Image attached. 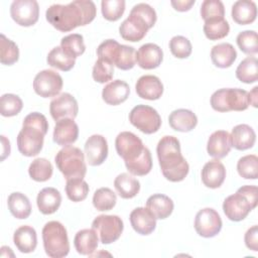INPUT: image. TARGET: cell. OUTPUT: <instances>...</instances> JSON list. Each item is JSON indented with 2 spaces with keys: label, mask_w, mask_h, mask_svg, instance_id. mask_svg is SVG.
<instances>
[{
  "label": "cell",
  "mask_w": 258,
  "mask_h": 258,
  "mask_svg": "<svg viewBox=\"0 0 258 258\" xmlns=\"http://www.w3.org/2000/svg\"><path fill=\"white\" fill-rule=\"evenodd\" d=\"M97 8L91 0H76L67 5L53 4L45 12L46 20L57 30L67 32L92 22Z\"/></svg>",
  "instance_id": "cell-1"
},
{
  "label": "cell",
  "mask_w": 258,
  "mask_h": 258,
  "mask_svg": "<svg viewBox=\"0 0 258 258\" xmlns=\"http://www.w3.org/2000/svg\"><path fill=\"white\" fill-rule=\"evenodd\" d=\"M157 157L163 176L172 182L181 181L187 175L189 165L181 155L180 144L174 136L162 137L156 147Z\"/></svg>",
  "instance_id": "cell-2"
},
{
  "label": "cell",
  "mask_w": 258,
  "mask_h": 258,
  "mask_svg": "<svg viewBox=\"0 0 258 258\" xmlns=\"http://www.w3.org/2000/svg\"><path fill=\"white\" fill-rule=\"evenodd\" d=\"M48 123L44 115L38 112L28 114L17 136V147L21 154L30 157L37 155L42 149L44 135L47 133Z\"/></svg>",
  "instance_id": "cell-3"
},
{
  "label": "cell",
  "mask_w": 258,
  "mask_h": 258,
  "mask_svg": "<svg viewBox=\"0 0 258 258\" xmlns=\"http://www.w3.org/2000/svg\"><path fill=\"white\" fill-rule=\"evenodd\" d=\"M45 253L51 258H61L69 254L70 243L64 226L57 221L46 223L42 229Z\"/></svg>",
  "instance_id": "cell-4"
},
{
  "label": "cell",
  "mask_w": 258,
  "mask_h": 258,
  "mask_svg": "<svg viewBox=\"0 0 258 258\" xmlns=\"http://www.w3.org/2000/svg\"><path fill=\"white\" fill-rule=\"evenodd\" d=\"M55 164L68 179L84 178L87 172L85 156L82 150L75 146H64L55 155Z\"/></svg>",
  "instance_id": "cell-5"
},
{
  "label": "cell",
  "mask_w": 258,
  "mask_h": 258,
  "mask_svg": "<svg viewBox=\"0 0 258 258\" xmlns=\"http://www.w3.org/2000/svg\"><path fill=\"white\" fill-rule=\"evenodd\" d=\"M99 58H105L118 69L128 71L135 66V49L132 46L120 44L115 39L103 41L97 48Z\"/></svg>",
  "instance_id": "cell-6"
},
{
  "label": "cell",
  "mask_w": 258,
  "mask_h": 258,
  "mask_svg": "<svg viewBox=\"0 0 258 258\" xmlns=\"http://www.w3.org/2000/svg\"><path fill=\"white\" fill-rule=\"evenodd\" d=\"M211 106L218 112L244 111L248 108V92L238 88L216 91L211 97Z\"/></svg>",
  "instance_id": "cell-7"
},
{
  "label": "cell",
  "mask_w": 258,
  "mask_h": 258,
  "mask_svg": "<svg viewBox=\"0 0 258 258\" xmlns=\"http://www.w3.org/2000/svg\"><path fill=\"white\" fill-rule=\"evenodd\" d=\"M129 121L145 134L157 132L161 125V118L157 111L147 105L135 106L129 114Z\"/></svg>",
  "instance_id": "cell-8"
},
{
  "label": "cell",
  "mask_w": 258,
  "mask_h": 258,
  "mask_svg": "<svg viewBox=\"0 0 258 258\" xmlns=\"http://www.w3.org/2000/svg\"><path fill=\"white\" fill-rule=\"evenodd\" d=\"M103 244H111L119 239L123 232V221L116 215H100L92 223Z\"/></svg>",
  "instance_id": "cell-9"
},
{
  "label": "cell",
  "mask_w": 258,
  "mask_h": 258,
  "mask_svg": "<svg viewBox=\"0 0 258 258\" xmlns=\"http://www.w3.org/2000/svg\"><path fill=\"white\" fill-rule=\"evenodd\" d=\"M115 147L118 155L121 156L125 162L135 160L145 149L142 140L137 135L129 131H123L117 135Z\"/></svg>",
  "instance_id": "cell-10"
},
{
  "label": "cell",
  "mask_w": 258,
  "mask_h": 258,
  "mask_svg": "<svg viewBox=\"0 0 258 258\" xmlns=\"http://www.w3.org/2000/svg\"><path fill=\"white\" fill-rule=\"evenodd\" d=\"M34 92L42 98H50L59 94L62 89V78L52 70L39 72L33 80Z\"/></svg>",
  "instance_id": "cell-11"
},
{
  "label": "cell",
  "mask_w": 258,
  "mask_h": 258,
  "mask_svg": "<svg viewBox=\"0 0 258 258\" xmlns=\"http://www.w3.org/2000/svg\"><path fill=\"white\" fill-rule=\"evenodd\" d=\"M222 219L212 208H205L198 212L195 218V229L204 238L215 237L222 229Z\"/></svg>",
  "instance_id": "cell-12"
},
{
  "label": "cell",
  "mask_w": 258,
  "mask_h": 258,
  "mask_svg": "<svg viewBox=\"0 0 258 258\" xmlns=\"http://www.w3.org/2000/svg\"><path fill=\"white\" fill-rule=\"evenodd\" d=\"M10 14L17 24L31 26L38 20L39 6L35 0H15L11 3Z\"/></svg>",
  "instance_id": "cell-13"
},
{
  "label": "cell",
  "mask_w": 258,
  "mask_h": 258,
  "mask_svg": "<svg viewBox=\"0 0 258 258\" xmlns=\"http://www.w3.org/2000/svg\"><path fill=\"white\" fill-rule=\"evenodd\" d=\"M49 112L52 119L55 121H59L64 118L75 119L79 112L78 102L73 95L62 93L50 102Z\"/></svg>",
  "instance_id": "cell-14"
},
{
  "label": "cell",
  "mask_w": 258,
  "mask_h": 258,
  "mask_svg": "<svg viewBox=\"0 0 258 258\" xmlns=\"http://www.w3.org/2000/svg\"><path fill=\"white\" fill-rule=\"evenodd\" d=\"M252 210L247 199L239 191L226 198L223 203V211L226 217L234 222L244 220Z\"/></svg>",
  "instance_id": "cell-15"
},
{
  "label": "cell",
  "mask_w": 258,
  "mask_h": 258,
  "mask_svg": "<svg viewBox=\"0 0 258 258\" xmlns=\"http://www.w3.org/2000/svg\"><path fill=\"white\" fill-rule=\"evenodd\" d=\"M149 26L140 16L130 12L129 16L121 23L119 32L123 39L136 42L146 35Z\"/></svg>",
  "instance_id": "cell-16"
},
{
  "label": "cell",
  "mask_w": 258,
  "mask_h": 258,
  "mask_svg": "<svg viewBox=\"0 0 258 258\" xmlns=\"http://www.w3.org/2000/svg\"><path fill=\"white\" fill-rule=\"evenodd\" d=\"M87 162L92 166L102 164L108 156V143L104 136L94 134L85 143Z\"/></svg>",
  "instance_id": "cell-17"
},
{
  "label": "cell",
  "mask_w": 258,
  "mask_h": 258,
  "mask_svg": "<svg viewBox=\"0 0 258 258\" xmlns=\"http://www.w3.org/2000/svg\"><path fill=\"white\" fill-rule=\"evenodd\" d=\"M137 64L144 70H152L161 63L163 59L162 49L155 43H145L135 52Z\"/></svg>",
  "instance_id": "cell-18"
},
{
  "label": "cell",
  "mask_w": 258,
  "mask_h": 258,
  "mask_svg": "<svg viewBox=\"0 0 258 258\" xmlns=\"http://www.w3.org/2000/svg\"><path fill=\"white\" fill-rule=\"evenodd\" d=\"M79 127L74 119L64 118L56 121L53 129V141L60 146H69L77 141Z\"/></svg>",
  "instance_id": "cell-19"
},
{
  "label": "cell",
  "mask_w": 258,
  "mask_h": 258,
  "mask_svg": "<svg viewBox=\"0 0 258 258\" xmlns=\"http://www.w3.org/2000/svg\"><path fill=\"white\" fill-rule=\"evenodd\" d=\"M135 90L137 95L145 100H157L163 93V85L161 81L152 75H145L138 79Z\"/></svg>",
  "instance_id": "cell-20"
},
{
  "label": "cell",
  "mask_w": 258,
  "mask_h": 258,
  "mask_svg": "<svg viewBox=\"0 0 258 258\" xmlns=\"http://www.w3.org/2000/svg\"><path fill=\"white\" fill-rule=\"evenodd\" d=\"M132 228L140 235L151 234L156 227V219L147 208H136L130 214Z\"/></svg>",
  "instance_id": "cell-21"
},
{
  "label": "cell",
  "mask_w": 258,
  "mask_h": 258,
  "mask_svg": "<svg viewBox=\"0 0 258 258\" xmlns=\"http://www.w3.org/2000/svg\"><path fill=\"white\" fill-rule=\"evenodd\" d=\"M232 144L229 132L218 130L211 134L207 143V151L210 156L220 159L228 155L231 151Z\"/></svg>",
  "instance_id": "cell-22"
},
{
  "label": "cell",
  "mask_w": 258,
  "mask_h": 258,
  "mask_svg": "<svg viewBox=\"0 0 258 258\" xmlns=\"http://www.w3.org/2000/svg\"><path fill=\"white\" fill-rule=\"evenodd\" d=\"M226 177V168L219 159L207 162L202 169V180L207 187L218 188Z\"/></svg>",
  "instance_id": "cell-23"
},
{
  "label": "cell",
  "mask_w": 258,
  "mask_h": 258,
  "mask_svg": "<svg viewBox=\"0 0 258 258\" xmlns=\"http://www.w3.org/2000/svg\"><path fill=\"white\" fill-rule=\"evenodd\" d=\"M130 94L129 85L121 80H115L107 84L102 91V98L108 105H119L127 100Z\"/></svg>",
  "instance_id": "cell-24"
},
{
  "label": "cell",
  "mask_w": 258,
  "mask_h": 258,
  "mask_svg": "<svg viewBox=\"0 0 258 258\" xmlns=\"http://www.w3.org/2000/svg\"><path fill=\"white\" fill-rule=\"evenodd\" d=\"M231 144L238 150H246L255 144L256 134L252 127L247 124H239L232 129L230 134Z\"/></svg>",
  "instance_id": "cell-25"
},
{
  "label": "cell",
  "mask_w": 258,
  "mask_h": 258,
  "mask_svg": "<svg viewBox=\"0 0 258 258\" xmlns=\"http://www.w3.org/2000/svg\"><path fill=\"white\" fill-rule=\"evenodd\" d=\"M61 203V196L59 191L54 187L42 188L36 198V204L38 210L43 215H51L55 213Z\"/></svg>",
  "instance_id": "cell-26"
},
{
  "label": "cell",
  "mask_w": 258,
  "mask_h": 258,
  "mask_svg": "<svg viewBox=\"0 0 258 258\" xmlns=\"http://www.w3.org/2000/svg\"><path fill=\"white\" fill-rule=\"evenodd\" d=\"M170 127L179 132H188L198 124V118L194 112L187 109H177L169 114Z\"/></svg>",
  "instance_id": "cell-27"
},
{
  "label": "cell",
  "mask_w": 258,
  "mask_h": 258,
  "mask_svg": "<svg viewBox=\"0 0 258 258\" xmlns=\"http://www.w3.org/2000/svg\"><path fill=\"white\" fill-rule=\"evenodd\" d=\"M146 208L152 213L156 220H163L170 216L174 205L169 197L162 194H155L147 199Z\"/></svg>",
  "instance_id": "cell-28"
},
{
  "label": "cell",
  "mask_w": 258,
  "mask_h": 258,
  "mask_svg": "<svg viewBox=\"0 0 258 258\" xmlns=\"http://www.w3.org/2000/svg\"><path fill=\"white\" fill-rule=\"evenodd\" d=\"M13 242L21 253H31L37 245L36 232L30 226H21L14 232Z\"/></svg>",
  "instance_id": "cell-29"
},
{
  "label": "cell",
  "mask_w": 258,
  "mask_h": 258,
  "mask_svg": "<svg viewBox=\"0 0 258 258\" xmlns=\"http://www.w3.org/2000/svg\"><path fill=\"white\" fill-rule=\"evenodd\" d=\"M74 244L78 253L90 256L96 251L98 247L99 236L93 228L83 229L76 234Z\"/></svg>",
  "instance_id": "cell-30"
},
{
  "label": "cell",
  "mask_w": 258,
  "mask_h": 258,
  "mask_svg": "<svg viewBox=\"0 0 258 258\" xmlns=\"http://www.w3.org/2000/svg\"><path fill=\"white\" fill-rule=\"evenodd\" d=\"M232 18L241 25L252 23L257 16V7L253 1L239 0L232 6Z\"/></svg>",
  "instance_id": "cell-31"
},
{
  "label": "cell",
  "mask_w": 258,
  "mask_h": 258,
  "mask_svg": "<svg viewBox=\"0 0 258 258\" xmlns=\"http://www.w3.org/2000/svg\"><path fill=\"white\" fill-rule=\"evenodd\" d=\"M237 57V52L231 43L223 42L213 46L211 50V58L213 63L221 69L229 68L233 64Z\"/></svg>",
  "instance_id": "cell-32"
},
{
  "label": "cell",
  "mask_w": 258,
  "mask_h": 258,
  "mask_svg": "<svg viewBox=\"0 0 258 258\" xmlns=\"http://www.w3.org/2000/svg\"><path fill=\"white\" fill-rule=\"evenodd\" d=\"M114 186L122 199H132L140 190L139 181L126 172L117 175L114 180Z\"/></svg>",
  "instance_id": "cell-33"
},
{
  "label": "cell",
  "mask_w": 258,
  "mask_h": 258,
  "mask_svg": "<svg viewBox=\"0 0 258 258\" xmlns=\"http://www.w3.org/2000/svg\"><path fill=\"white\" fill-rule=\"evenodd\" d=\"M8 209L16 219H26L31 213V205L28 198L22 192H12L7 200Z\"/></svg>",
  "instance_id": "cell-34"
},
{
  "label": "cell",
  "mask_w": 258,
  "mask_h": 258,
  "mask_svg": "<svg viewBox=\"0 0 258 258\" xmlns=\"http://www.w3.org/2000/svg\"><path fill=\"white\" fill-rule=\"evenodd\" d=\"M236 77L239 81L245 84H252L258 78V61L255 56L244 58L236 70Z\"/></svg>",
  "instance_id": "cell-35"
},
{
  "label": "cell",
  "mask_w": 258,
  "mask_h": 258,
  "mask_svg": "<svg viewBox=\"0 0 258 258\" xmlns=\"http://www.w3.org/2000/svg\"><path fill=\"white\" fill-rule=\"evenodd\" d=\"M46 61L50 67L62 72L72 70L76 63V59L69 55L60 46H55L48 52Z\"/></svg>",
  "instance_id": "cell-36"
},
{
  "label": "cell",
  "mask_w": 258,
  "mask_h": 258,
  "mask_svg": "<svg viewBox=\"0 0 258 258\" xmlns=\"http://www.w3.org/2000/svg\"><path fill=\"white\" fill-rule=\"evenodd\" d=\"M230 31V25L228 21L222 18H213L205 21L204 32L207 38L210 40H217L224 38Z\"/></svg>",
  "instance_id": "cell-37"
},
{
  "label": "cell",
  "mask_w": 258,
  "mask_h": 258,
  "mask_svg": "<svg viewBox=\"0 0 258 258\" xmlns=\"http://www.w3.org/2000/svg\"><path fill=\"white\" fill-rule=\"evenodd\" d=\"M53 172L52 165L50 161L45 158H36L34 159L28 168L29 176L35 181H46L48 180Z\"/></svg>",
  "instance_id": "cell-38"
},
{
  "label": "cell",
  "mask_w": 258,
  "mask_h": 258,
  "mask_svg": "<svg viewBox=\"0 0 258 258\" xmlns=\"http://www.w3.org/2000/svg\"><path fill=\"white\" fill-rule=\"evenodd\" d=\"M126 168L133 175L142 176L150 172L152 168L151 153L147 147H145L143 153L133 161L125 162Z\"/></svg>",
  "instance_id": "cell-39"
},
{
  "label": "cell",
  "mask_w": 258,
  "mask_h": 258,
  "mask_svg": "<svg viewBox=\"0 0 258 258\" xmlns=\"http://www.w3.org/2000/svg\"><path fill=\"white\" fill-rule=\"evenodd\" d=\"M60 47L75 59L86 50L84 37L79 33H72L62 37L60 40Z\"/></svg>",
  "instance_id": "cell-40"
},
{
  "label": "cell",
  "mask_w": 258,
  "mask_h": 258,
  "mask_svg": "<svg viewBox=\"0 0 258 258\" xmlns=\"http://www.w3.org/2000/svg\"><path fill=\"white\" fill-rule=\"evenodd\" d=\"M116 202V194L109 187H101L97 189L93 196V205L101 212L112 210L115 207Z\"/></svg>",
  "instance_id": "cell-41"
},
{
  "label": "cell",
  "mask_w": 258,
  "mask_h": 258,
  "mask_svg": "<svg viewBox=\"0 0 258 258\" xmlns=\"http://www.w3.org/2000/svg\"><path fill=\"white\" fill-rule=\"evenodd\" d=\"M0 61L2 64L11 66L19 58V49L14 41L4 34L0 35Z\"/></svg>",
  "instance_id": "cell-42"
},
{
  "label": "cell",
  "mask_w": 258,
  "mask_h": 258,
  "mask_svg": "<svg viewBox=\"0 0 258 258\" xmlns=\"http://www.w3.org/2000/svg\"><path fill=\"white\" fill-rule=\"evenodd\" d=\"M237 170L243 178L256 179L258 176V157L255 154L241 157L237 163Z\"/></svg>",
  "instance_id": "cell-43"
},
{
  "label": "cell",
  "mask_w": 258,
  "mask_h": 258,
  "mask_svg": "<svg viewBox=\"0 0 258 258\" xmlns=\"http://www.w3.org/2000/svg\"><path fill=\"white\" fill-rule=\"evenodd\" d=\"M66 194L73 202L84 201L89 194V185L83 178H72L67 180Z\"/></svg>",
  "instance_id": "cell-44"
},
{
  "label": "cell",
  "mask_w": 258,
  "mask_h": 258,
  "mask_svg": "<svg viewBox=\"0 0 258 258\" xmlns=\"http://www.w3.org/2000/svg\"><path fill=\"white\" fill-rule=\"evenodd\" d=\"M23 107L22 100L14 94H4L0 99V112L4 117L17 115Z\"/></svg>",
  "instance_id": "cell-45"
},
{
  "label": "cell",
  "mask_w": 258,
  "mask_h": 258,
  "mask_svg": "<svg viewBox=\"0 0 258 258\" xmlns=\"http://www.w3.org/2000/svg\"><path fill=\"white\" fill-rule=\"evenodd\" d=\"M114 64L105 59V58H98L97 61L95 62L93 67V79L94 81L100 83V84H105L109 81L112 80L114 76Z\"/></svg>",
  "instance_id": "cell-46"
},
{
  "label": "cell",
  "mask_w": 258,
  "mask_h": 258,
  "mask_svg": "<svg viewBox=\"0 0 258 258\" xmlns=\"http://www.w3.org/2000/svg\"><path fill=\"white\" fill-rule=\"evenodd\" d=\"M102 14L109 21L118 20L125 11V1L123 0H103L101 2Z\"/></svg>",
  "instance_id": "cell-47"
},
{
  "label": "cell",
  "mask_w": 258,
  "mask_h": 258,
  "mask_svg": "<svg viewBox=\"0 0 258 258\" xmlns=\"http://www.w3.org/2000/svg\"><path fill=\"white\" fill-rule=\"evenodd\" d=\"M237 44L246 54H256L258 51L257 33L254 30H245L237 35Z\"/></svg>",
  "instance_id": "cell-48"
},
{
  "label": "cell",
  "mask_w": 258,
  "mask_h": 258,
  "mask_svg": "<svg viewBox=\"0 0 258 258\" xmlns=\"http://www.w3.org/2000/svg\"><path fill=\"white\" fill-rule=\"evenodd\" d=\"M225 14L224 4L220 0H205L201 6V16L206 21L213 18H222Z\"/></svg>",
  "instance_id": "cell-49"
},
{
  "label": "cell",
  "mask_w": 258,
  "mask_h": 258,
  "mask_svg": "<svg viewBox=\"0 0 258 258\" xmlns=\"http://www.w3.org/2000/svg\"><path fill=\"white\" fill-rule=\"evenodd\" d=\"M169 48L171 53L177 58H186L191 53L190 41L181 35L173 36L169 41Z\"/></svg>",
  "instance_id": "cell-50"
},
{
  "label": "cell",
  "mask_w": 258,
  "mask_h": 258,
  "mask_svg": "<svg viewBox=\"0 0 258 258\" xmlns=\"http://www.w3.org/2000/svg\"><path fill=\"white\" fill-rule=\"evenodd\" d=\"M130 12L135 13L138 16H140L147 23L149 28H151L156 22V18H157L156 12L149 4L138 3L133 6V8L131 9Z\"/></svg>",
  "instance_id": "cell-51"
},
{
  "label": "cell",
  "mask_w": 258,
  "mask_h": 258,
  "mask_svg": "<svg viewBox=\"0 0 258 258\" xmlns=\"http://www.w3.org/2000/svg\"><path fill=\"white\" fill-rule=\"evenodd\" d=\"M237 191L242 194L247 201L249 202L252 209H255L257 206V186L256 185H244L241 186Z\"/></svg>",
  "instance_id": "cell-52"
},
{
  "label": "cell",
  "mask_w": 258,
  "mask_h": 258,
  "mask_svg": "<svg viewBox=\"0 0 258 258\" xmlns=\"http://www.w3.org/2000/svg\"><path fill=\"white\" fill-rule=\"evenodd\" d=\"M245 244L252 251L258 250V227L255 225L247 230L245 234Z\"/></svg>",
  "instance_id": "cell-53"
},
{
  "label": "cell",
  "mask_w": 258,
  "mask_h": 258,
  "mask_svg": "<svg viewBox=\"0 0 258 258\" xmlns=\"http://www.w3.org/2000/svg\"><path fill=\"white\" fill-rule=\"evenodd\" d=\"M173 8L177 11H187L195 4V0H177L170 2Z\"/></svg>",
  "instance_id": "cell-54"
},
{
  "label": "cell",
  "mask_w": 258,
  "mask_h": 258,
  "mask_svg": "<svg viewBox=\"0 0 258 258\" xmlns=\"http://www.w3.org/2000/svg\"><path fill=\"white\" fill-rule=\"evenodd\" d=\"M1 142H2L1 161H3L10 154V143H9V140L4 135L1 136Z\"/></svg>",
  "instance_id": "cell-55"
},
{
  "label": "cell",
  "mask_w": 258,
  "mask_h": 258,
  "mask_svg": "<svg viewBox=\"0 0 258 258\" xmlns=\"http://www.w3.org/2000/svg\"><path fill=\"white\" fill-rule=\"evenodd\" d=\"M257 91L258 87H254L250 93H248V103L249 105H252L253 107H257Z\"/></svg>",
  "instance_id": "cell-56"
}]
</instances>
